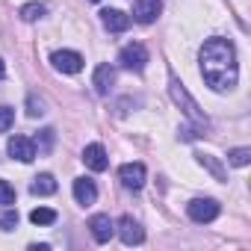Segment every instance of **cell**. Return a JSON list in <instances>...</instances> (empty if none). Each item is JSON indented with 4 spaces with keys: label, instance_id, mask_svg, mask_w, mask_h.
Returning <instances> with one entry per match:
<instances>
[{
    "label": "cell",
    "instance_id": "cell-1",
    "mask_svg": "<svg viewBox=\"0 0 251 251\" xmlns=\"http://www.w3.org/2000/svg\"><path fill=\"white\" fill-rule=\"evenodd\" d=\"M201 77L213 92H230L239 80L236 48L230 39H207L201 48Z\"/></svg>",
    "mask_w": 251,
    "mask_h": 251
},
{
    "label": "cell",
    "instance_id": "cell-2",
    "mask_svg": "<svg viewBox=\"0 0 251 251\" xmlns=\"http://www.w3.org/2000/svg\"><path fill=\"white\" fill-rule=\"evenodd\" d=\"M169 92H172V98H175V103H177V106H180V109L186 112V118H192V121L198 124V127H207V115H204V112L198 109V103H195V98H192V95H189V92L183 89V83H180V80H177L175 74L169 77Z\"/></svg>",
    "mask_w": 251,
    "mask_h": 251
},
{
    "label": "cell",
    "instance_id": "cell-3",
    "mask_svg": "<svg viewBox=\"0 0 251 251\" xmlns=\"http://www.w3.org/2000/svg\"><path fill=\"white\" fill-rule=\"evenodd\" d=\"M186 213H189L192 222L207 225V222H213V219L222 213V207H219V201H213V198H195V201L186 204Z\"/></svg>",
    "mask_w": 251,
    "mask_h": 251
},
{
    "label": "cell",
    "instance_id": "cell-4",
    "mask_svg": "<svg viewBox=\"0 0 251 251\" xmlns=\"http://www.w3.org/2000/svg\"><path fill=\"white\" fill-rule=\"evenodd\" d=\"M118 62H121V68H127V71H142V68L148 65V50H145V45H139V42L124 45L121 53H118Z\"/></svg>",
    "mask_w": 251,
    "mask_h": 251
},
{
    "label": "cell",
    "instance_id": "cell-5",
    "mask_svg": "<svg viewBox=\"0 0 251 251\" xmlns=\"http://www.w3.org/2000/svg\"><path fill=\"white\" fill-rule=\"evenodd\" d=\"M118 180H121L124 189L139 192V189L145 186V166H142V163H124V166L118 169Z\"/></svg>",
    "mask_w": 251,
    "mask_h": 251
},
{
    "label": "cell",
    "instance_id": "cell-6",
    "mask_svg": "<svg viewBox=\"0 0 251 251\" xmlns=\"http://www.w3.org/2000/svg\"><path fill=\"white\" fill-rule=\"evenodd\" d=\"M50 62H53V68L62 71V74H80V71H83V56H80L77 50H56V53L50 56Z\"/></svg>",
    "mask_w": 251,
    "mask_h": 251
},
{
    "label": "cell",
    "instance_id": "cell-7",
    "mask_svg": "<svg viewBox=\"0 0 251 251\" xmlns=\"http://www.w3.org/2000/svg\"><path fill=\"white\" fill-rule=\"evenodd\" d=\"M118 236H121V242L124 245H139L142 239H145V230L139 227V222L136 219H130V216H121L118 219Z\"/></svg>",
    "mask_w": 251,
    "mask_h": 251
},
{
    "label": "cell",
    "instance_id": "cell-8",
    "mask_svg": "<svg viewBox=\"0 0 251 251\" xmlns=\"http://www.w3.org/2000/svg\"><path fill=\"white\" fill-rule=\"evenodd\" d=\"M160 12H163V0H136V3H133V18H136L139 24L157 21Z\"/></svg>",
    "mask_w": 251,
    "mask_h": 251
},
{
    "label": "cell",
    "instance_id": "cell-9",
    "mask_svg": "<svg viewBox=\"0 0 251 251\" xmlns=\"http://www.w3.org/2000/svg\"><path fill=\"white\" fill-rule=\"evenodd\" d=\"M6 151H9L15 160H21V163H33V160H36V145H33V139H27V136H12L9 145H6Z\"/></svg>",
    "mask_w": 251,
    "mask_h": 251
},
{
    "label": "cell",
    "instance_id": "cell-10",
    "mask_svg": "<svg viewBox=\"0 0 251 251\" xmlns=\"http://www.w3.org/2000/svg\"><path fill=\"white\" fill-rule=\"evenodd\" d=\"M89 230H92L95 242H109V239H112V233H115V225H112V219H109V216L98 213V216H92V219H89Z\"/></svg>",
    "mask_w": 251,
    "mask_h": 251
},
{
    "label": "cell",
    "instance_id": "cell-11",
    "mask_svg": "<svg viewBox=\"0 0 251 251\" xmlns=\"http://www.w3.org/2000/svg\"><path fill=\"white\" fill-rule=\"evenodd\" d=\"M83 163L92 169V172H106V166H109V157H106V148L103 145H86V151H83Z\"/></svg>",
    "mask_w": 251,
    "mask_h": 251
},
{
    "label": "cell",
    "instance_id": "cell-12",
    "mask_svg": "<svg viewBox=\"0 0 251 251\" xmlns=\"http://www.w3.org/2000/svg\"><path fill=\"white\" fill-rule=\"evenodd\" d=\"M112 83H115V68L112 65H98L95 68V77H92V86H95V92L98 95H109V89H112Z\"/></svg>",
    "mask_w": 251,
    "mask_h": 251
},
{
    "label": "cell",
    "instance_id": "cell-13",
    "mask_svg": "<svg viewBox=\"0 0 251 251\" xmlns=\"http://www.w3.org/2000/svg\"><path fill=\"white\" fill-rule=\"evenodd\" d=\"M100 21H103V27L109 33H124V30L130 27V15H124L121 9H103L100 12Z\"/></svg>",
    "mask_w": 251,
    "mask_h": 251
},
{
    "label": "cell",
    "instance_id": "cell-14",
    "mask_svg": "<svg viewBox=\"0 0 251 251\" xmlns=\"http://www.w3.org/2000/svg\"><path fill=\"white\" fill-rule=\"evenodd\" d=\"M74 198H77V204H83V207L95 204V198H98V186H95V180H89V177H77V180H74Z\"/></svg>",
    "mask_w": 251,
    "mask_h": 251
},
{
    "label": "cell",
    "instance_id": "cell-15",
    "mask_svg": "<svg viewBox=\"0 0 251 251\" xmlns=\"http://www.w3.org/2000/svg\"><path fill=\"white\" fill-rule=\"evenodd\" d=\"M30 192H33V195H53V192H56V180H53V175H39V177H33Z\"/></svg>",
    "mask_w": 251,
    "mask_h": 251
},
{
    "label": "cell",
    "instance_id": "cell-16",
    "mask_svg": "<svg viewBox=\"0 0 251 251\" xmlns=\"http://www.w3.org/2000/svg\"><path fill=\"white\" fill-rule=\"evenodd\" d=\"M195 157H198V163H201L204 169H210V172H213V177H216V180H227V172L222 169V163H219L216 157H210V154H195Z\"/></svg>",
    "mask_w": 251,
    "mask_h": 251
},
{
    "label": "cell",
    "instance_id": "cell-17",
    "mask_svg": "<svg viewBox=\"0 0 251 251\" xmlns=\"http://www.w3.org/2000/svg\"><path fill=\"white\" fill-rule=\"evenodd\" d=\"M30 222H33V225H53V222H56V210H50V207H36V210L30 213Z\"/></svg>",
    "mask_w": 251,
    "mask_h": 251
},
{
    "label": "cell",
    "instance_id": "cell-18",
    "mask_svg": "<svg viewBox=\"0 0 251 251\" xmlns=\"http://www.w3.org/2000/svg\"><path fill=\"white\" fill-rule=\"evenodd\" d=\"M227 163L230 166H248L251 163V148H233V151H227Z\"/></svg>",
    "mask_w": 251,
    "mask_h": 251
},
{
    "label": "cell",
    "instance_id": "cell-19",
    "mask_svg": "<svg viewBox=\"0 0 251 251\" xmlns=\"http://www.w3.org/2000/svg\"><path fill=\"white\" fill-rule=\"evenodd\" d=\"M18 15H21V21H39L45 15V6L42 3H24Z\"/></svg>",
    "mask_w": 251,
    "mask_h": 251
},
{
    "label": "cell",
    "instance_id": "cell-20",
    "mask_svg": "<svg viewBox=\"0 0 251 251\" xmlns=\"http://www.w3.org/2000/svg\"><path fill=\"white\" fill-rule=\"evenodd\" d=\"M15 124V109L12 106H0V133H6Z\"/></svg>",
    "mask_w": 251,
    "mask_h": 251
},
{
    "label": "cell",
    "instance_id": "cell-21",
    "mask_svg": "<svg viewBox=\"0 0 251 251\" xmlns=\"http://www.w3.org/2000/svg\"><path fill=\"white\" fill-rule=\"evenodd\" d=\"M12 204H15V189L6 180H0V207H12Z\"/></svg>",
    "mask_w": 251,
    "mask_h": 251
},
{
    "label": "cell",
    "instance_id": "cell-22",
    "mask_svg": "<svg viewBox=\"0 0 251 251\" xmlns=\"http://www.w3.org/2000/svg\"><path fill=\"white\" fill-rule=\"evenodd\" d=\"M33 145H39V151L42 154H48L50 151V145H53V130L48 127V130H42V136H36V142Z\"/></svg>",
    "mask_w": 251,
    "mask_h": 251
},
{
    "label": "cell",
    "instance_id": "cell-23",
    "mask_svg": "<svg viewBox=\"0 0 251 251\" xmlns=\"http://www.w3.org/2000/svg\"><path fill=\"white\" fill-rule=\"evenodd\" d=\"M15 225H18V213H15V210H9V213L0 216V227H3V230H9V227H15Z\"/></svg>",
    "mask_w": 251,
    "mask_h": 251
},
{
    "label": "cell",
    "instance_id": "cell-24",
    "mask_svg": "<svg viewBox=\"0 0 251 251\" xmlns=\"http://www.w3.org/2000/svg\"><path fill=\"white\" fill-rule=\"evenodd\" d=\"M27 106H30V109H27V112H30V115H33V118H36V115H42V112H45V103H42V100H39V98H36V95H30V100H27Z\"/></svg>",
    "mask_w": 251,
    "mask_h": 251
},
{
    "label": "cell",
    "instance_id": "cell-25",
    "mask_svg": "<svg viewBox=\"0 0 251 251\" xmlns=\"http://www.w3.org/2000/svg\"><path fill=\"white\" fill-rule=\"evenodd\" d=\"M3 74H6V65H3V59H0V80H3Z\"/></svg>",
    "mask_w": 251,
    "mask_h": 251
},
{
    "label": "cell",
    "instance_id": "cell-26",
    "mask_svg": "<svg viewBox=\"0 0 251 251\" xmlns=\"http://www.w3.org/2000/svg\"><path fill=\"white\" fill-rule=\"evenodd\" d=\"M95 3H98V0H95Z\"/></svg>",
    "mask_w": 251,
    "mask_h": 251
}]
</instances>
